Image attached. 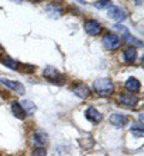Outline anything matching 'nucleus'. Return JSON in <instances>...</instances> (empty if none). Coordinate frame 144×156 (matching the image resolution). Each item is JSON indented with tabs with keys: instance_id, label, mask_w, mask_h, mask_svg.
<instances>
[{
	"instance_id": "nucleus-2",
	"label": "nucleus",
	"mask_w": 144,
	"mask_h": 156,
	"mask_svg": "<svg viewBox=\"0 0 144 156\" xmlns=\"http://www.w3.org/2000/svg\"><path fill=\"white\" fill-rule=\"evenodd\" d=\"M43 77L46 79H48L49 82L54 83V84H58V85H61L65 83V77L62 76L61 73L53 66H47L44 70H43Z\"/></svg>"
},
{
	"instance_id": "nucleus-1",
	"label": "nucleus",
	"mask_w": 144,
	"mask_h": 156,
	"mask_svg": "<svg viewBox=\"0 0 144 156\" xmlns=\"http://www.w3.org/2000/svg\"><path fill=\"white\" fill-rule=\"evenodd\" d=\"M94 90L102 98H109L114 93V85L108 78H99L94 82Z\"/></svg>"
},
{
	"instance_id": "nucleus-14",
	"label": "nucleus",
	"mask_w": 144,
	"mask_h": 156,
	"mask_svg": "<svg viewBox=\"0 0 144 156\" xmlns=\"http://www.w3.org/2000/svg\"><path fill=\"white\" fill-rule=\"evenodd\" d=\"M11 111H12V114L17 118V119H19V120H24L25 117H26L24 109L22 108L21 103H18V102H13L11 105Z\"/></svg>"
},
{
	"instance_id": "nucleus-21",
	"label": "nucleus",
	"mask_w": 144,
	"mask_h": 156,
	"mask_svg": "<svg viewBox=\"0 0 144 156\" xmlns=\"http://www.w3.org/2000/svg\"><path fill=\"white\" fill-rule=\"evenodd\" d=\"M111 4H112V2L108 1V0H102V1H96V2H94V6H95L96 9H99V10H102V9L112 6Z\"/></svg>"
},
{
	"instance_id": "nucleus-7",
	"label": "nucleus",
	"mask_w": 144,
	"mask_h": 156,
	"mask_svg": "<svg viewBox=\"0 0 144 156\" xmlns=\"http://www.w3.org/2000/svg\"><path fill=\"white\" fill-rule=\"evenodd\" d=\"M72 91H73V94H75L76 96H78V98H82V100H85V98H88L91 95V90L89 89V87H86V85L83 84V83L76 84V85L72 88Z\"/></svg>"
},
{
	"instance_id": "nucleus-8",
	"label": "nucleus",
	"mask_w": 144,
	"mask_h": 156,
	"mask_svg": "<svg viewBox=\"0 0 144 156\" xmlns=\"http://www.w3.org/2000/svg\"><path fill=\"white\" fill-rule=\"evenodd\" d=\"M108 16L114 20H117V22H123V20H126V12L118 6H109Z\"/></svg>"
},
{
	"instance_id": "nucleus-22",
	"label": "nucleus",
	"mask_w": 144,
	"mask_h": 156,
	"mask_svg": "<svg viewBox=\"0 0 144 156\" xmlns=\"http://www.w3.org/2000/svg\"><path fill=\"white\" fill-rule=\"evenodd\" d=\"M47 155V150L43 147H39L33 151V156H46Z\"/></svg>"
},
{
	"instance_id": "nucleus-17",
	"label": "nucleus",
	"mask_w": 144,
	"mask_h": 156,
	"mask_svg": "<svg viewBox=\"0 0 144 156\" xmlns=\"http://www.w3.org/2000/svg\"><path fill=\"white\" fill-rule=\"evenodd\" d=\"M2 64L5 66H7L9 69H11V70H19V67H21V62L19 61L12 59L11 57H9V55H5L2 58Z\"/></svg>"
},
{
	"instance_id": "nucleus-16",
	"label": "nucleus",
	"mask_w": 144,
	"mask_h": 156,
	"mask_svg": "<svg viewBox=\"0 0 144 156\" xmlns=\"http://www.w3.org/2000/svg\"><path fill=\"white\" fill-rule=\"evenodd\" d=\"M34 143L35 144H37L39 147H44L47 143H48V136H47V133L46 132H43V131H39V132H36L35 135H34Z\"/></svg>"
},
{
	"instance_id": "nucleus-3",
	"label": "nucleus",
	"mask_w": 144,
	"mask_h": 156,
	"mask_svg": "<svg viewBox=\"0 0 144 156\" xmlns=\"http://www.w3.org/2000/svg\"><path fill=\"white\" fill-rule=\"evenodd\" d=\"M102 44L108 51H115L120 47V39L115 34H106L102 37Z\"/></svg>"
},
{
	"instance_id": "nucleus-9",
	"label": "nucleus",
	"mask_w": 144,
	"mask_h": 156,
	"mask_svg": "<svg viewBox=\"0 0 144 156\" xmlns=\"http://www.w3.org/2000/svg\"><path fill=\"white\" fill-rule=\"evenodd\" d=\"M85 118L89 120V121H91L93 124H99V122H101V120H102V114L96 109V108H94V107H89L86 111H85Z\"/></svg>"
},
{
	"instance_id": "nucleus-20",
	"label": "nucleus",
	"mask_w": 144,
	"mask_h": 156,
	"mask_svg": "<svg viewBox=\"0 0 144 156\" xmlns=\"http://www.w3.org/2000/svg\"><path fill=\"white\" fill-rule=\"evenodd\" d=\"M19 69L22 70V72H23V73H33V72H35L36 66L30 65V64H24V65H21V67H19Z\"/></svg>"
},
{
	"instance_id": "nucleus-18",
	"label": "nucleus",
	"mask_w": 144,
	"mask_h": 156,
	"mask_svg": "<svg viewBox=\"0 0 144 156\" xmlns=\"http://www.w3.org/2000/svg\"><path fill=\"white\" fill-rule=\"evenodd\" d=\"M123 37H124V40L128 43V44H131L130 47H133V46H136V47H142V46H143L142 41H139L138 39L133 37V36L130 34V31H128V30H127L126 33H123Z\"/></svg>"
},
{
	"instance_id": "nucleus-4",
	"label": "nucleus",
	"mask_w": 144,
	"mask_h": 156,
	"mask_svg": "<svg viewBox=\"0 0 144 156\" xmlns=\"http://www.w3.org/2000/svg\"><path fill=\"white\" fill-rule=\"evenodd\" d=\"M118 101H119V103H121V105L126 106V107L133 108V107L137 106L139 98H138V96H136V95H133V94H131V93H126V94L119 95Z\"/></svg>"
},
{
	"instance_id": "nucleus-24",
	"label": "nucleus",
	"mask_w": 144,
	"mask_h": 156,
	"mask_svg": "<svg viewBox=\"0 0 144 156\" xmlns=\"http://www.w3.org/2000/svg\"><path fill=\"white\" fill-rule=\"evenodd\" d=\"M0 95H1V93H0Z\"/></svg>"
},
{
	"instance_id": "nucleus-19",
	"label": "nucleus",
	"mask_w": 144,
	"mask_h": 156,
	"mask_svg": "<svg viewBox=\"0 0 144 156\" xmlns=\"http://www.w3.org/2000/svg\"><path fill=\"white\" fill-rule=\"evenodd\" d=\"M131 132L136 137H142L143 136V125L142 124H135V125H132Z\"/></svg>"
},
{
	"instance_id": "nucleus-6",
	"label": "nucleus",
	"mask_w": 144,
	"mask_h": 156,
	"mask_svg": "<svg viewBox=\"0 0 144 156\" xmlns=\"http://www.w3.org/2000/svg\"><path fill=\"white\" fill-rule=\"evenodd\" d=\"M84 30L86 34L91 35V36H97L101 33V25L99 24V22L96 20H86L84 24Z\"/></svg>"
},
{
	"instance_id": "nucleus-15",
	"label": "nucleus",
	"mask_w": 144,
	"mask_h": 156,
	"mask_svg": "<svg viewBox=\"0 0 144 156\" xmlns=\"http://www.w3.org/2000/svg\"><path fill=\"white\" fill-rule=\"evenodd\" d=\"M21 106L22 108L24 109V112H25L26 115H33L35 113V111H36V106L30 100H22Z\"/></svg>"
},
{
	"instance_id": "nucleus-13",
	"label": "nucleus",
	"mask_w": 144,
	"mask_h": 156,
	"mask_svg": "<svg viewBox=\"0 0 144 156\" xmlns=\"http://www.w3.org/2000/svg\"><path fill=\"white\" fill-rule=\"evenodd\" d=\"M123 58L126 62H135L137 59V49L135 47H128L127 49H125L123 53Z\"/></svg>"
},
{
	"instance_id": "nucleus-12",
	"label": "nucleus",
	"mask_w": 144,
	"mask_h": 156,
	"mask_svg": "<svg viewBox=\"0 0 144 156\" xmlns=\"http://www.w3.org/2000/svg\"><path fill=\"white\" fill-rule=\"evenodd\" d=\"M46 12L48 13L49 17L57 20V18H59L62 15V9L60 6L55 5V4H51V5H48V6L46 7Z\"/></svg>"
},
{
	"instance_id": "nucleus-10",
	"label": "nucleus",
	"mask_w": 144,
	"mask_h": 156,
	"mask_svg": "<svg viewBox=\"0 0 144 156\" xmlns=\"http://www.w3.org/2000/svg\"><path fill=\"white\" fill-rule=\"evenodd\" d=\"M109 122H112L114 126L121 129L128 122V118L124 115V114H120V113H114L109 117Z\"/></svg>"
},
{
	"instance_id": "nucleus-23",
	"label": "nucleus",
	"mask_w": 144,
	"mask_h": 156,
	"mask_svg": "<svg viewBox=\"0 0 144 156\" xmlns=\"http://www.w3.org/2000/svg\"><path fill=\"white\" fill-rule=\"evenodd\" d=\"M4 53H5V51H4V48H2V46L0 44V58L4 55Z\"/></svg>"
},
{
	"instance_id": "nucleus-5",
	"label": "nucleus",
	"mask_w": 144,
	"mask_h": 156,
	"mask_svg": "<svg viewBox=\"0 0 144 156\" xmlns=\"http://www.w3.org/2000/svg\"><path fill=\"white\" fill-rule=\"evenodd\" d=\"M0 82L2 84H5L7 88H10L11 90L16 91L18 95H23L25 93V89H24V85L22 84L21 82H17V80H11V79H7V78H0Z\"/></svg>"
},
{
	"instance_id": "nucleus-11",
	"label": "nucleus",
	"mask_w": 144,
	"mask_h": 156,
	"mask_svg": "<svg viewBox=\"0 0 144 156\" xmlns=\"http://www.w3.org/2000/svg\"><path fill=\"white\" fill-rule=\"evenodd\" d=\"M125 88L128 93H138L141 89V83L137 78L130 77L125 82Z\"/></svg>"
}]
</instances>
